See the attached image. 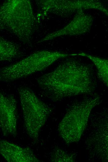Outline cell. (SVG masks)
Segmentation results:
<instances>
[{"label": "cell", "instance_id": "5b68a950", "mask_svg": "<svg viewBox=\"0 0 108 162\" xmlns=\"http://www.w3.org/2000/svg\"><path fill=\"white\" fill-rule=\"evenodd\" d=\"M100 101L98 97L88 98L74 104L66 113L59 125L58 130L67 142H76L80 139L92 110Z\"/></svg>", "mask_w": 108, "mask_h": 162}, {"label": "cell", "instance_id": "7a4b0ae2", "mask_svg": "<svg viewBox=\"0 0 108 162\" xmlns=\"http://www.w3.org/2000/svg\"><path fill=\"white\" fill-rule=\"evenodd\" d=\"M36 26L29 0H8L0 6V31L9 32L31 46Z\"/></svg>", "mask_w": 108, "mask_h": 162}, {"label": "cell", "instance_id": "30bf717a", "mask_svg": "<svg viewBox=\"0 0 108 162\" xmlns=\"http://www.w3.org/2000/svg\"><path fill=\"white\" fill-rule=\"evenodd\" d=\"M23 55L18 45L0 36V62L11 60Z\"/></svg>", "mask_w": 108, "mask_h": 162}, {"label": "cell", "instance_id": "277c9868", "mask_svg": "<svg viewBox=\"0 0 108 162\" xmlns=\"http://www.w3.org/2000/svg\"><path fill=\"white\" fill-rule=\"evenodd\" d=\"M18 92L26 131L30 138L36 140L51 110L30 88L21 87Z\"/></svg>", "mask_w": 108, "mask_h": 162}, {"label": "cell", "instance_id": "6da1fadb", "mask_svg": "<svg viewBox=\"0 0 108 162\" xmlns=\"http://www.w3.org/2000/svg\"><path fill=\"white\" fill-rule=\"evenodd\" d=\"M46 96L54 101L92 93L96 83L91 68L74 59L67 60L37 79Z\"/></svg>", "mask_w": 108, "mask_h": 162}, {"label": "cell", "instance_id": "ba28073f", "mask_svg": "<svg viewBox=\"0 0 108 162\" xmlns=\"http://www.w3.org/2000/svg\"><path fill=\"white\" fill-rule=\"evenodd\" d=\"M93 18L85 13L82 9L78 10L71 21L63 28L46 36L38 43L53 40L65 36H75L84 34L89 31L93 23Z\"/></svg>", "mask_w": 108, "mask_h": 162}, {"label": "cell", "instance_id": "52a82bcc", "mask_svg": "<svg viewBox=\"0 0 108 162\" xmlns=\"http://www.w3.org/2000/svg\"><path fill=\"white\" fill-rule=\"evenodd\" d=\"M17 113L15 98L0 90V130L4 136H16Z\"/></svg>", "mask_w": 108, "mask_h": 162}, {"label": "cell", "instance_id": "9c48e42d", "mask_svg": "<svg viewBox=\"0 0 108 162\" xmlns=\"http://www.w3.org/2000/svg\"><path fill=\"white\" fill-rule=\"evenodd\" d=\"M0 155L8 162L39 161L30 149L5 140L0 141Z\"/></svg>", "mask_w": 108, "mask_h": 162}, {"label": "cell", "instance_id": "8fae6325", "mask_svg": "<svg viewBox=\"0 0 108 162\" xmlns=\"http://www.w3.org/2000/svg\"><path fill=\"white\" fill-rule=\"evenodd\" d=\"M78 55L86 57L91 60L94 64L97 70L99 79L106 86L108 85V61L105 59L93 56L83 52L80 53Z\"/></svg>", "mask_w": 108, "mask_h": 162}, {"label": "cell", "instance_id": "8992f818", "mask_svg": "<svg viewBox=\"0 0 108 162\" xmlns=\"http://www.w3.org/2000/svg\"><path fill=\"white\" fill-rule=\"evenodd\" d=\"M45 12L53 13L61 17H67L79 9H95L108 16L106 8L97 0H47L37 1Z\"/></svg>", "mask_w": 108, "mask_h": 162}, {"label": "cell", "instance_id": "3957f363", "mask_svg": "<svg viewBox=\"0 0 108 162\" xmlns=\"http://www.w3.org/2000/svg\"><path fill=\"white\" fill-rule=\"evenodd\" d=\"M74 54L57 51L35 52L18 62L0 69V82H10L43 71L59 59Z\"/></svg>", "mask_w": 108, "mask_h": 162}]
</instances>
